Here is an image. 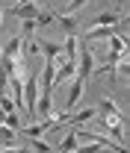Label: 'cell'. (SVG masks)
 I'll return each instance as SVG.
<instances>
[{"label": "cell", "mask_w": 130, "mask_h": 153, "mask_svg": "<svg viewBox=\"0 0 130 153\" xmlns=\"http://www.w3.org/2000/svg\"><path fill=\"white\" fill-rule=\"evenodd\" d=\"M95 74V50H89V47H77V79L80 82H86L89 76Z\"/></svg>", "instance_id": "6da1fadb"}, {"label": "cell", "mask_w": 130, "mask_h": 153, "mask_svg": "<svg viewBox=\"0 0 130 153\" xmlns=\"http://www.w3.org/2000/svg\"><path fill=\"white\" fill-rule=\"evenodd\" d=\"M36 103H38V76H27L24 79V112L36 118Z\"/></svg>", "instance_id": "7a4b0ae2"}, {"label": "cell", "mask_w": 130, "mask_h": 153, "mask_svg": "<svg viewBox=\"0 0 130 153\" xmlns=\"http://www.w3.org/2000/svg\"><path fill=\"white\" fill-rule=\"evenodd\" d=\"M53 21L62 27L65 36H77V30H80V18L77 15H53Z\"/></svg>", "instance_id": "3957f363"}, {"label": "cell", "mask_w": 130, "mask_h": 153, "mask_svg": "<svg viewBox=\"0 0 130 153\" xmlns=\"http://www.w3.org/2000/svg\"><path fill=\"white\" fill-rule=\"evenodd\" d=\"M83 85L86 82H80V79H71V88H68V100H65V112H71L77 103H80V97H83Z\"/></svg>", "instance_id": "277c9868"}, {"label": "cell", "mask_w": 130, "mask_h": 153, "mask_svg": "<svg viewBox=\"0 0 130 153\" xmlns=\"http://www.w3.org/2000/svg\"><path fill=\"white\" fill-rule=\"evenodd\" d=\"M38 12H41V9H38L36 3H21V6H15V9H12V15H15V18H21V21H36Z\"/></svg>", "instance_id": "5b68a950"}, {"label": "cell", "mask_w": 130, "mask_h": 153, "mask_svg": "<svg viewBox=\"0 0 130 153\" xmlns=\"http://www.w3.org/2000/svg\"><path fill=\"white\" fill-rule=\"evenodd\" d=\"M118 21H121L118 12H101L92 18V27H118Z\"/></svg>", "instance_id": "8992f818"}, {"label": "cell", "mask_w": 130, "mask_h": 153, "mask_svg": "<svg viewBox=\"0 0 130 153\" xmlns=\"http://www.w3.org/2000/svg\"><path fill=\"white\" fill-rule=\"evenodd\" d=\"M21 44H24L21 38H9V41L0 47V56H6V59H18V56H21Z\"/></svg>", "instance_id": "52a82bcc"}, {"label": "cell", "mask_w": 130, "mask_h": 153, "mask_svg": "<svg viewBox=\"0 0 130 153\" xmlns=\"http://www.w3.org/2000/svg\"><path fill=\"white\" fill-rule=\"evenodd\" d=\"M95 118V109H80V112H71L65 124H83V121H92Z\"/></svg>", "instance_id": "ba28073f"}, {"label": "cell", "mask_w": 130, "mask_h": 153, "mask_svg": "<svg viewBox=\"0 0 130 153\" xmlns=\"http://www.w3.org/2000/svg\"><path fill=\"white\" fill-rule=\"evenodd\" d=\"M77 147V133H68L62 141H59V147H56V153H71Z\"/></svg>", "instance_id": "9c48e42d"}, {"label": "cell", "mask_w": 130, "mask_h": 153, "mask_svg": "<svg viewBox=\"0 0 130 153\" xmlns=\"http://www.w3.org/2000/svg\"><path fill=\"white\" fill-rule=\"evenodd\" d=\"M0 141H3L6 147H12V141H15V130H9L6 124H0Z\"/></svg>", "instance_id": "30bf717a"}, {"label": "cell", "mask_w": 130, "mask_h": 153, "mask_svg": "<svg viewBox=\"0 0 130 153\" xmlns=\"http://www.w3.org/2000/svg\"><path fill=\"white\" fill-rule=\"evenodd\" d=\"M89 0H68V6H65V15H77L83 6H86Z\"/></svg>", "instance_id": "8fae6325"}, {"label": "cell", "mask_w": 130, "mask_h": 153, "mask_svg": "<svg viewBox=\"0 0 130 153\" xmlns=\"http://www.w3.org/2000/svg\"><path fill=\"white\" fill-rule=\"evenodd\" d=\"M3 124H6L9 130H15V133H18V130H21V118H18V112H9V115H6V121H3Z\"/></svg>", "instance_id": "7c38bea8"}, {"label": "cell", "mask_w": 130, "mask_h": 153, "mask_svg": "<svg viewBox=\"0 0 130 153\" xmlns=\"http://www.w3.org/2000/svg\"><path fill=\"white\" fill-rule=\"evenodd\" d=\"M0 109L9 115V112H18L15 109V100H9V94H0Z\"/></svg>", "instance_id": "4fadbf2b"}, {"label": "cell", "mask_w": 130, "mask_h": 153, "mask_svg": "<svg viewBox=\"0 0 130 153\" xmlns=\"http://www.w3.org/2000/svg\"><path fill=\"white\" fill-rule=\"evenodd\" d=\"M24 133L30 135V138H41V133H44V124H33V127H24Z\"/></svg>", "instance_id": "5bb4252c"}, {"label": "cell", "mask_w": 130, "mask_h": 153, "mask_svg": "<svg viewBox=\"0 0 130 153\" xmlns=\"http://www.w3.org/2000/svg\"><path fill=\"white\" fill-rule=\"evenodd\" d=\"M47 24H53V12H38L36 27H47Z\"/></svg>", "instance_id": "9a60e30c"}, {"label": "cell", "mask_w": 130, "mask_h": 153, "mask_svg": "<svg viewBox=\"0 0 130 153\" xmlns=\"http://www.w3.org/2000/svg\"><path fill=\"white\" fill-rule=\"evenodd\" d=\"M71 153H101V144H95V141H89V144H86V147H80V150H71Z\"/></svg>", "instance_id": "2e32d148"}, {"label": "cell", "mask_w": 130, "mask_h": 153, "mask_svg": "<svg viewBox=\"0 0 130 153\" xmlns=\"http://www.w3.org/2000/svg\"><path fill=\"white\" fill-rule=\"evenodd\" d=\"M33 147H36V153H53V150H50V144H44L41 138H33Z\"/></svg>", "instance_id": "e0dca14e"}, {"label": "cell", "mask_w": 130, "mask_h": 153, "mask_svg": "<svg viewBox=\"0 0 130 153\" xmlns=\"http://www.w3.org/2000/svg\"><path fill=\"white\" fill-rule=\"evenodd\" d=\"M0 153H27L24 147H9V150H0Z\"/></svg>", "instance_id": "ac0fdd59"}, {"label": "cell", "mask_w": 130, "mask_h": 153, "mask_svg": "<svg viewBox=\"0 0 130 153\" xmlns=\"http://www.w3.org/2000/svg\"><path fill=\"white\" fill-rule=\"evenodd\" d=\"M3 121H6V112H3V109H0V124H3Z\"/></svg>", "instance_id": "d6986e66"}, {"label": "cell", "mask_w": 130, "mask_h": 153, "mask_svg": "<svg viewBox=\"0 0 130 153\" xmlns=\"http://www.w3.org/2000/svg\"><path fill=\"white\" fill-rule=\"evenodd\" d=\"M0 24H3V9H0Z\"/></svg>", "instance_id": "ffe728a7"}, {"label": "cell", "mask_w": 130, "mask_h": 153, "mask_svg": "<svg viewBox=\"0 0 130 153\" xmlns=\"http://www.w3.org/2000/svg\"><path fill=\"white\" fill-rule=\"evenodd\" d=\"M27 153H30V150H27Z\"/></svg>", "instance_id": "44dd1931"}]
</instances>
